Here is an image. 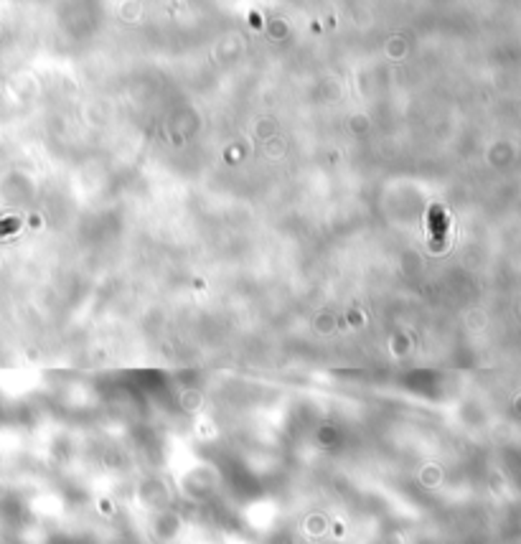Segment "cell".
<instances>
[{
	"label": "cell",
	"instance_id": "obj_1",
	"mask_svg": "<svg viewBox=\"0 0 521 544\" xmlns=\"http://www.w3.org/2000/svg\"><path fill=\"white\" fill-rule=\"evenodd\" d=\"M433 231L435 237H442L445 231V214H440V209H433Z\"/></svg>",
	"mask_w": 521,
	"mask_h": 544
}]
</instances>
